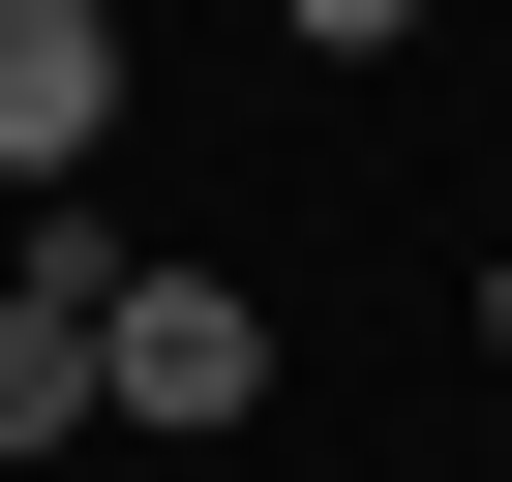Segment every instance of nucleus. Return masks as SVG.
Instances as JSON below:
<instances>
[{
    "label": "nucleus",
    "mask_w": 512,
    "mask_h": 482,
    "mask_svg": "<svg viewBox=\"0 0 512 482\" xmlns=\"http://www.w3.org/2000/svg\"><path fill=\"white\" fill-rule=\"evenodd\" d=\"M91 422H272V302L121 241V272H91Z\"/></svg>",
    "instance_id": "f257e3e1"
},
{
    "label": "nucleus",
    "mask_w": 512,
    "mask_h": 482,
    "mask_svg": "<svg viewBox=\"0 0 512 482\" xmlns=\"http://www.w3.org/2000/svg\"><path fill=\"white\" fill-rule=\"evenodd\" d=\"M91 151H121V0H0V181L61 211Z\"/></svg>",
    "instance_id": "f03ea898"
},
{
    "label": "nucleus",
    "mask_w": 512,
    "mask_h": 482,
    "mask_svg": "<svg viewBox=\"0 0 512 482\" xmlns=\"http://www.w3.org/2000/svg\"><path fill=\"white\" fill-rule=\"evenodd\" d=\"M91 272H121V241H91V211L31 241V272H0V482H31V452L91 422Z\"/></svg>",
    "instance_id": "7ed1b4c3"
},
{
    "label": "nucleus",
    "mask_w": 512,
    "mask_h": 482,
    "mask_svg": "<svg viewBox=\"0 0 512 482\" xmlns=\"http://www.w3.org/2000/svg\"><path fill=\"white\" fill-rule=\"evenodd\" d=\"M272 31H302V61H392V31H422V0H272Z\"/></svg>",
    "instance_id": "20e7f679"
},
{
    "label": "nucleus",
    "mask_w": 512,
    "mask_h": 482,
    "mask_svg": "<svg viewBox=\"0 0 512 482\" xmlns=\"http://www.w3.org/2000/svg\"><path fill=\"white\" fill-rule=\"evenodd\" d=\"M482 332H512V272H482Z\"/></svg>",
    "instance_id": "39448f33"
}]
</instances>
